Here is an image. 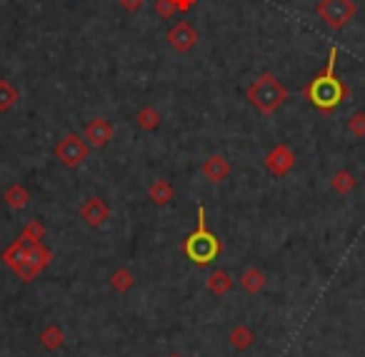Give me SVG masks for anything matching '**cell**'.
<instances>
[{
  "label": "cell",
  "instance_id": "obj_17",
  "mask_svg": "<svg viewBox=\"0 0 365 357\" xmlns=\"http://www.w3.org/2000/svg\"><path fill=\"white\" fill-rule=\"evenodd\" d=\"M148 197H150L155 205H168V202L175 197V187L168 180H155L150 187H148Z\"/></svg>",
  "mask_w": 365,
  "mask_h": 357
},
{
  "label": "cell",
  "instance_id": "obj_1",
  "mask_svg": "<svg viewBox=\"0 0 365 357\" xmlns=\"http://www.w3.org/2000/svg\"><path fill=\"white\" fill-rule=\"evenodd\" d=\"M335 61H338V46H333L328 51V63L325 68L308 83L303 86V95L310 100V105L323 115H333L335 108L350 95V88L335 76Z\"/></svg>",
  "mask_w": 365,
  "mask_h": 357
},
{
  "label": "cell",
  "instance_id": "obj_21",
  "mask_svg": "<svg viewBox=\"0 0 365 357\" xmlns=\"http://www.w3.org/2000/svg\"><path fill=\"white\" fill-rule=\"evenodd\" d=\"M230 342H233L235 350H248V347L255 342V335L248 325H238V327H233V332H230Z\"/></svg>",
  "mask_w": 365,
  "mask_h": 357
},
{
  "label": "cell",
  "instance_id": "obj_16",
  "mask_svg": "<svg viewBox=\"0 0 365 357\" xmlns=\"http://www.w3.org/2000/svg\"><path fill=\"white\" fill-rule=\"evenodd\" d=\"M355 185H358V180H355V175L350 170H338L333 172V177H330V187H333V192H338V195H350V192L355 190Z\"/></svg>",
  "mask_w": 365,
  "mask_h": 357
},
{
  "label": "cell",
  "instance_id": "obj_5",
  "mask_svg": "<svg viewBox=\"0 0 365 357\" xmlns=\"http://www.w3.org/2000/svg\"><path fill=\"white\" fill-rule=\"evenodd\" d=\"M358 13L355 0H320L315 6V16L330 28V31H343Z\"/></svg>",
  "mask_w": 365,
  "mask_h": 357
},
{
  "label": "cell",
  "instance_id": "obj_22",
  "mask_svg": "<svg viewBox=\"0 0 365 357\" xmlns=\"http://www.w3.org/2000/svg\"><path fill=\"white\" fill-rule=\"evenodd\" d=\"M21 235L26 237V240H31V242H43V237H46V227H43L41 220H28Z\"/></svg>",
  "mask_w": 365,
  "mask_h": 357
},
{
  "label": "cell",
  "instance_id": "obj_12",
  "mask_svg": "<svg viewBox=\"0 0 365 357\" xmlns=\"http://www.w3.org/2000/svg\"><path fill=\"white\" fill-rule=\"evenodd\" d=\"M135 123H138V128H140V130L155 133L158 128L163 125V115L153 105H143L140 110L135 113Z\"/></svg>",
  "mask_w": 365,
  "mask_h": 357
},
{
  "label": "cell",
  "instance_id": "obj_18",
  "mask_svg": "<svg viewBox=\"0 0 365 357\" xmlns=\"http://www.w3.org/2000/svg\"><path fill=\"white\" fill-rule=\"evenodd\" d=\"M230 287H233V277H230V272L225 270H213L208 275V290L213 292V295H225V292H230Z\"/></svg>",
  "mask_w": 365,
  "mask_h": 357
},
{
  "label": "cell",
  "instance_id": "obj_9",
  "mask_svg": "<svg viewBox=\"0 0 365 357\" xmlns=\"http://www.w3.org/2000/svg\"><path fill=\"white\" fill-rule=\"evenodd\" d=\"M78 215H81V220L86 222V225L101 227L103 222H108V217H110V205H108L103 197H88L81 205V210H78Z\"/></svg>",
  "mask_w": 365,
  "mask_h": 357
},
{
  "label": "cell",
  "instance_id": "obj_20",
  "mask_svg": "<svg viewBox=\"0 0 365 357\" xmlns=\"http://www.w3.org/2000/svg\"><path fill=\"white\" fill-rule=\"evenodd\" d=\"M110 285L115 292H128L133 285H135V275H133L128 267H118V270L110 275Z\"/></svg>",
  "mask_w": 365,
  "mask_h": 357
},
{
  "label": "cell",
  "instance_id": "obj_25",
  "mask_svg": "<svg viewBox=\"0 0 365 357\" xmlns=\"http://www.w3.org/2000/svg\"><path fill=\"white\" fill-rule=\"evenodd\" d=\"M118 6H120L125 13H138L143 6H145V0H118Z\"/></svg>",
  "mask_w": 365,
  "mask_h": 357
},
{
  "label": "cell",
  "instance_id": "obj_26",
  "mask_svg": "<svg viewBox=\"0 0 365 357\" xmlns=\"http://www.w3.org/2000/svg\"><path fill=\"white\" fill-rule=\"evenodd\" d=\"M195 3H198V0H173V6H175L178 13H188Z\"/></svg>",
  "mask_w": 365,
  "mask_h": 357
},
{
  "label": "cell",
  "instance_id": "obj_2",
  "mask_svg": "<svg viewBox=\"0 0 365 357\" xmlns=\"http://www.w3.org/2000/svg\"><path fill=\"white\" fill-rule=\"evenodd\" d=\"M0 257L21 282H33L53 262V252L43 242H31L23 235L11 242Z\"/></svg>",
  "mask_w": 365,
  "mask_h": 357
},
{
  "label": "cell",
  "instance_id": "obj_4",
  "mask_svg": "<svg viewBox=\"0 0 365 357\" xmlns=\"http://www.w3.org/2000/svg\"><path fill=\"white\" fill-rule=\"evenodd\" d=\"M245 100L263 115H273L278 113V108L288 100V88L273 76V73H263L258 76L245 90Z\"/></svg>",
  "mask_w": 365,
  "mask_h": 357
},
{
  "label": "cell",
  "instance_id": "obj_10",
  "mask_svg": "<svg viewBox=\"0 0 365 357\" xmlns=\"http://www.w3.org/2000/svg\"><path fill=\"white\" fill-rule=\"evenodd\" d=\"M115 138V128L106 118H93L86 125V140L91 148H106Z\"/></svg>",
  "mask_w": 365,
  "mask_h": 357
},
{
  "label": "cell",
  "instance_id": "obj_15",
  "mask_svg": "<svg viewBox=\"0 0 365 357\" xmlns=\"http://www.w3.org/2000/svg\"><path fill=\"white\" fill-rule=\"evenodd\" d=\"M21 100V90L11 81L0 78V113H11Z\"/></svg>",
  "mask_w": 365,
  "mask_h": 357
},
{
  "label": "cell",
  "instance_id": "obj_19",
  "mask_svg": "<svg viewBox=\"0 0 365 357\" xmlns=\"http://www.w3.org/2000/svg\"><path fill=\"white\" fill-rule=\"evenodd\" d=\"M41 345L46 347V350H61L63 342H66V332L61 330L58 325H48L46 330L41 332Z\"/></svg>",
  "mask_w": 365,
  "mask_h": 357
},
{
  "label": "cell",
  "instance_id": "obj_8",
  "mask_svg": "<svg viewBox=\"0 0 365 357\" xmlns=\"http://www.w3.org/2000/svg\"><path fill=\"white\" fill-rule=\"evenodd\" d=\"M200 36L198 31H195L193 26H190L188 21H180L175 23V26L168 31V43H170V48L175 53H180V56H185V53H190L195 46H198Z\"/></svg>",
  "mask_w": 365,
  "mask_h": 357
},
{
  "label": "cell",
  "instance_id": "obj_23",
  "mask_svg": "<svg viewBox=\"0 0 365 357\" xmlns=\"http://www.w3.org/2000/svg\"><path fill=\"white\" fill-rule=\"evenodd\" d=\"M348 133L353 138H360V140L365 138V113L363 110L353 113V115L348 118Z\"/></svg>",
  "mask_w": 365,
  "mask_h": 357
},
{
  "label": "cell",
  "instance_id": "obj_7",
  "mask_svg": "<svg viewBox=\"0 0 365 357\" xmlns=\"http://www.w3.org/2000/svg\"><path fill=\"white\" fill-rule=\"evenodd\" d=\"M263 165H265V170H268L273 177H285L295 167V152L290 150L288 145L278 143V145H273L268 150Z\"/></svg>",
  "mask_w": 365,
  "mask_h": 357
},
{
  "label": "cell",
  "instance_id": "obj_3",
  "mask_svg": "<svg viewBox=\"0 0 365 357\" xmlns=\"http://www.w3.org/2000/svg\"><path fill=\"white\" fill-rule=\"evenodd\" d=\"M223 245H220L218 235L208 227V220H205V207H198V227L185 237L182 242V252L195 262V265H210L215 257L220 255Z\"/></svg>",
  "mask_w": 365,
  "mask_h": 357
},
{
  "label": "cell",
  "instance_id": "obj_14",
  "mask_svg": "<svg viewBox=\"0 0 365 357\" xmlns=\"http://www.w3.org/2000/svg\"><path fill=\"white\" fill-rule=\"evenodd\" d=\"M238 282H240V287H243L245 292H250V295H258V292L265 287V272L258 270V267H248V270L238 277Z\"/></svg>",
  "mask_w": 365,
  "mask_h": 357
},
{
  "label": "cell",
  "instance_id": "obj_6",
  "mask_svg": "<svg viewBox=\"0 0 365 357\" xmlns=\"http://www.w3.org/2000/svg\"><path fill=\"white\" fill-rule=\"evenodd\" d=\"M53 155H56V160L61 162V165L76 170V167H81L83 162L88 160L91 145H88V140H83V135H78V133H68V135H63L61 140L56 143Z\"/></svg>",
  "mask_w": 365,
  "mask_h": 357
},
{
  "label": "cell",
  "instance_id": "obj_27",
  "mask_svg": "<svg viewBox=\"0 0 365 357\" xmlns=\"http://www.w3.org/2000/svg\"><path fill=\"white\" fill-rule=\"evenodd\" d=\"M168 357H182V355H178V352H173V355H168Z\"/></svg>",
  "mask_w": 365,
  "mask_h": 357
},
{
  "label": "cell",
  "instance_id": "obj_11",
  "mask_svg": "<svg viewBox=\"0 0 365 357\" xmlns=\"http://www.w3.org/2000/svg\"><path fill=\"white\" fill-rule=\"evenodd\" d=\"M230 172H233V165H230L228 157L220 155V152H213V155L203 162V175L208 177V182H213V185L225 182L230 177Z\"/></svg>",
  "mask_w": 365,
  "mask_h": 357
},
{
  "label": "cell",
  "instance_id": "obj_13",
  "mask_svg": "<svg viewBox=\"0 0 365 357\" xmlns=\"http://www.w3.org/2000/svg\"><path fill=\"white\" fill-rule=\"evenodd\" d=\"M3 200H6V205L11 207V210H23V207H28V202H31V192H28L21 182H13V185L3 192Z\"/></svg>",
  "mask_w": 365,
  "mask_h": 357
},
{
  "label": "cell",
  "instance_id": "obj_24",
  "mask_svg": "<svg viewBox=\"0 0 365 357\" xmlns=\"http://www.w3.org/2000/svg\"><path fill=\"white\" fill-rule=\"evenodd\" d=\"M155 13L163 18V21H168V18L175 16V6H173V0H155Z\"/></svg>",
  "mask_w": 365,
  "mask_h": 357
}]
</instances>
